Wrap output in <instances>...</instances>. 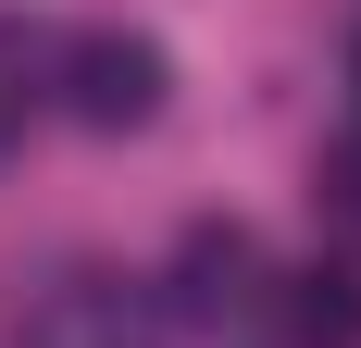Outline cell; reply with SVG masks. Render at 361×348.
Here are the masks:
<instances>
[{
  "label": "cell",
  "instance_id": "6da1fadb",
  "mask_svg": "<svg viewBox=\"0 0 361 348\" xmlns=\"http://www.w3.org/2000/svg\"><path fill=\"white\" fill-rule=\"evenodd\" d=\"M50 87H63L75 125L125 137V125H149V112H162V50H149V37H125V25H87V37H63V50H50Z\"/></svg>",
  "mask_w": 361,
  "mask_h": 348
},
{
  "label": "cell",
  "instance_id": "7a4b0ae2",
  "mask_svg": "<svg viewBox=\"0 0 361 348\" xmlns=\"http://www.w3.org/2000/svg\"><path fill=\"white\" fill-rule=\"evenodd\" d=\"M287 336L299 348H361V286L349 274H287Z\"/></svg>",
  "mask_w": 361,
  "mask_h": 348
},
{
  "label": "cell",
  "instance_id": "3957f363",
  "mask_svg": "<svg viewBox=\"0 0 361 348\" xmlns=\"http://www.w3.org/2000/svg\"><path fill=\"white\" fill-rule=\"evenodd\" d=\"M25 75H37V63H25V37H0V137L25 125Z\"/></svg>",
  "mask_w": 361,
  "mask_h": 348
}]
</instances>
